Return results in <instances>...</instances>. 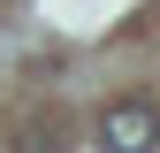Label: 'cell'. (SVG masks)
Wrapping results in <instances>:
<instances>
[{
	"instance_id": "cell-1",
	"label": "cell",
	"mask_w": 160,
	"mask_h": 153,
	"mask_svg": "<svg viewBox=\"0 0 160 153\" xmlns=\"http://www.w3.org/2000/svg\"><path fill=\"white\" fill-rule=\"evenodd\" d=\"M99 138H107L114 153H152L160 145V107L152 100H114L107 123H99Z\"/></svg>"
}]
</instances>
